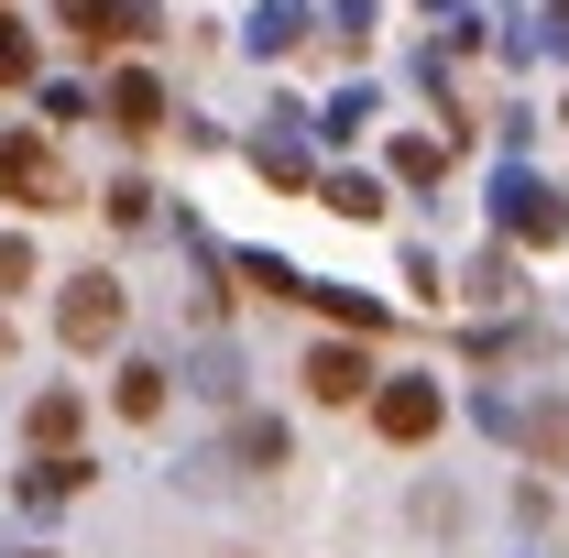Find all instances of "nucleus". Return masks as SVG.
<instances>
[{
  "label": "nucleus",
  "instance_id": "1",
  "mask_svg": "<svg viewBox=\"0 0 569 558\" xmlns=\"http://www.w3.org/2000/svg\"><path fill=\"white\" fill-rule=\"evenodd\" d=\"M121 318H132V296H121L110 263H88V275L56 285V340H67V350H110V340H121Z\"/></svg>",
  "mask_w": 569,
  "mask_h": 558
},
{
  "label": "nucleus",
  "instance_id": "2",
  "mask_svg": "<svg viewBox=\"0 0 569 558\" xmlns=\"http://www.w3.org/2000/svg\"><path fill=\"white\" fill-rule=\"evenodd\" d=\"M449 417V395H438V372H383L372 383V438H395V449H427Z\"/></svg>",
  "mask_w": 569,
  "mask_h": 558
},
{
  "label": "nucleus",
  "instance_id": "3",
  "mask_svg": "<svg viewBox=\"0 0 569 558\" xmlns=\"http://www.w3.org/2000/svg\"><path fill=\"white\" fill-rule=\"evenodd\" d=\"M0 198L11 209H67V153L44 132H0Z\"/></svg>",
  "mask_w": 569,
  "mask_h": 558
},
{
  "label": "nucleus",
  "instance_id": "4",
  "mask_svg": "<svg viewBox=\"0 0 569 558\" xmlns=\"http://www.w3.org/2000/svg\"><path fill=\"white\" fill-rule=\"evenodd\" d=\"M56 11H67V33H88V44H153L164 33L153 0H56Z\"/></svg>",
  "mask_w": 569,
  "mask_h": 558
},
{
  "label": "nucleus",
  "instance_id": "5",
  "mask_svg": "<svg viewBox=\"0 0 569 558\" xmlns=\"http://www.w3.org/2000/svg\"><path fill=\"white\" fill-rule=\"evenodd\" d=\"M307 395H318V406H361V395H372V350L361 340H318L307 350Z\"/></svg>",
  "mask_w": 569,
  "mask_h": 558
},
{
  "label": "nucleus",
  "instance_id": "6",
  "mask_svg": "<svg viewBox=\"0 0 569 558\" xmlns=\"http://www.w3.org/2000/svg\"><path fill=\"white\" fill-rule=\"evenodd\" d=\"M99 110H110V132H164V77H153V67H121V77H110V88H99Z\"/></svg>",
  "mask_w": 569,
  "mask_h": 558
},
{
  "label": "nucleus",
  "instance_id": "7",
  "mask_svg": "<svg viewBox=\"0 0 569 558\" xmlns=\"http://www.w3.org/2000/svg\"><path fill=\"white\" fill-rule=\"evenodd\" d=\"M503 230H515V241H569V187L515 176V187H503Z\"/></svg>",
  "mask_w": 569,
  "mask_h": 558
},
{
  "label": "nucleus",
  "instance_id": "8",
  "mask_svg": "<svg viewBox=\"0 0 569 558\" xmlns=\"http://www.w3.org/2000/svg\"><path fill=\"white\" fill-rule=\"evenodd\" d=\"M77 427H88V406H77L67 383H56V395H33V406H22V438H33V449H44V460H77Z\"/></svg>",
  "mask_w": 569,
  "mask_h": 558
},
{
  "label": "nucleus",
  "instance_id": "9",
  "mask_svg": "<svg viewBox=\"0 0 569 558\" xmlns=\"http://www.w3.org/2000/svg\"><path fill=\"white\" fill-rule=\"evenodd\" d=\"M110 406H121L132 427H153V417H164V361H121V383H110Z\"/></svg>",
  "mask_w": 569,
  "mask_h": 558
},
{
  "label": "nucleus",
  "instance_id": "10",
  "mask_svg": "<svg viewBox=\"0 0 569 558\" xmlns=\"http://www.w3.org/2000/svg\"><path fill=\"white\" fill-rule=\"evenodd\" d=\"M318 209L329 219H383V187L372 176H318Z\"/></svg>",
  "mask_w": 569,
  "mask_h": 558
},
{
  "label": "nucleus",
  "instance_id": "11",
  "mask_svg": "<svg viewBox=\"0 0 569 558\" xmlns=\"http://www.w3.org/2000/svg\"><path fill=\"white\" fill-rule=\"evenodd\" d=\"M307 307H329V318H340V329H361V340L383 329V307H372V296H351V285H307Z\"/></svg>",
  "mask_w": 569,
  "mask_h": 558
},
{
  "label": "nucleus",
  "instance_id": "12",
  "mask_svg": "<svg viewBox=\"0 0 569 558\" xmlns=\"http://www.w3.org/2000/svg\"><path fill=\"white\" fill-rule=\"evenodd\" d=\"M0 88H33V33L11 22V0H0Z\"/></svg>",
  "mask_w": 569,
  "mask_h": 558
},
{
  "label": "nucleus",
  "instance_id": "13",
  "mask_svg": "<svg viewBox=\"0 0 569 558\" xmlns=\"http://www.w3.org/2000/svg\"><path fill=\"white\" fill-rule=\"evenodd\" d=\"M526 449H537V460H569V406H559V395L526 417Z\"/></svg>",
  "mask_w": 569,
  "mask_h": 558
},
{
  "label": "nucleus",
  "instance_id": "14",
  "mask_svg": "<svg viewBox=\"0 0 569 558\" xmlns=\"http://www.w3.org/2000/svg\"><path fill=\"white\" fill-rule=\"evenodd\" d=\"M142 219H153V187L121 176V187H110V230H142Z\"/></svg>",
  "mask_w": 569,
  "mask_h": 558
},
{
  "label": "nucleus",
  "instance_id": "15",
  "mask_svg": "<svg viewBox=\"0 0 569 558\" xmlns=\"http://www.w3.org/2000/svg\"><path fill=\"white\" fill-rule=\"evenodd\" d=\"M296 22H307L296 0H263V33H252V44H263V56H284V44H296Z\"/></svg>",
  "mask_w": 569,
  "mask_h": 558
},
{
  "label": "nucleus",
  "instance_id": "16",
  "mask_svg": "<svg viewBox=\"0 0 569 558\" xmlns=\"http://www.w3.org/2000/svg\"><path fill=\"white\" fill-rule=\"evenodd\" d=\"M22 285H33V241H11V230H0V296H22Z\"/></svg>",
  "mask_w": 569,
  "mask_h": 558
},
{
  "label": "nucleus",
  "instance_id": "17",
  "mask_svg": "<svg viewBox=\"0 0 569 558\" xmlns=\"http://www.w3.org/2000/svg\"><path fill=\"white\" fill-rule=\"evenodd\" d=\"M263 176H274V187H318V176H307V153H296V142H263Z\"/></svg>",
  "mask_w": 569,
  "mask_h": 558
}]
</instances>
